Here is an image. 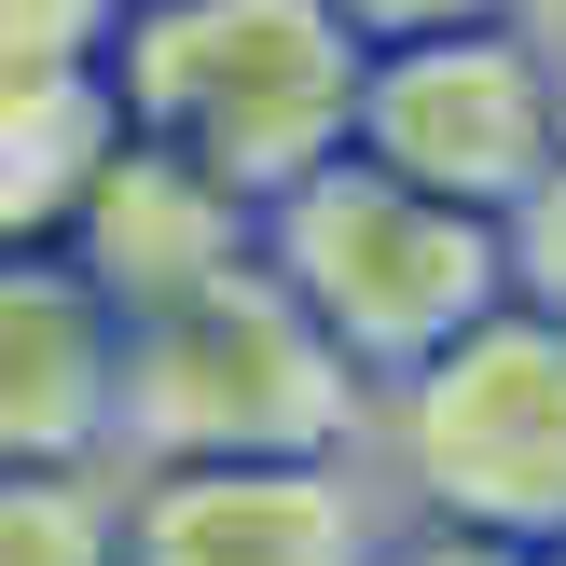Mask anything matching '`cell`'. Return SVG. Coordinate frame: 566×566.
Wrapping results in <instances>:
<instances>
[{
	"label": "cell",
	"instance_id": "7a4b0ae2",
	"mask_svg": "<svg viewBox=\"0 0 566 566\" xmlns=\"http://www.w3.org/2000/svg\"><path fill=\"white\" fill-rule=\"evenodd\" d=\"M153 111L180 125L193 180H276L332 125V42L291 0H208L153 42Z\"/></svg>",
	"mask_w": 566,
	"mask_h": 566
},
{
	"label": "cell",
	"instance_id": "9c48e42d",
	"mask_svg": "<svg viewBox=\"0 0 566 566\" xmlns=\"http://www.w3.org/2000/svg\"><path fill=\"white\" fill-rule=\"evenodd\" d=\"M539 276L566 291V193H553V221H539Z\"/></svg>",
	"mask_w": 566,
	"mask_h": 566
},
{
	"label": "cell",
	"instance_id": "277c9868",
	"mask_svg": "<svg viewBox=\"0 0 566 566\" xmlns=\"http://www.w3.org/2000/svg\"><path fill=\"white\" fill-rule=\"evenodd\" d=\"M415 442H429V484L457 497V512H484V525H566V346H539V332L470 346L457 374L429 387Z\"/></svg>",
	"mask_w": 566,
	"mask_h": 566
},
{
	"label": "cell",
	"instance_id": "3957f363",
	"mask_svg": "<svg viewBox=\"0 0 566 566\" xmlns=\"http://www.w3.org/2000/svg\"><path fill=\"white\" fill-rule=\"evenodd\" d=\"M291 276H304V304H318L332 332H359V346H429V332L470 318L484 249H470V221L442 208V193H415V180H304Z\"/></svg>",
	"mask_w": 566,
	"mask_h": 566
},
{
	"label": "cell",
	"instance_id": "8992f818",
	"mask_svg": "<svg viewBox=\"0 0 566 566\" xmlns=\"http://www.w3.org/2000/svg\"><path fill=\"white\" fill-rule=\"evenodd\" d=\"M138 566H346V512L291 470H221V484L153 497Z\"/></svg>",
	"mask_w": 566,
	"mask_h": 566
},
{
	"label": "cell",
	"instance_id": "52a82bcc",
	"mask_svg": "<svg viewBox=\"0 0 566 566\" xmlns=\"http://www.w3.org/2000/svg\"><path fill=\"white\" fill-rule=\"evenodd\" d=\"M111 359L70 276H0V457H55L97 415Z\"/></svg>",
	"mask_w": 566,
	"mask_h": 566
},
{
	"label": "cell",
	"instance_id": "ba28073f",
	"mask_svg": "<svg viewBox=\"0 0 566 566\" xmlns=\"http://www.w3.org/2000/svg\"><path fill=\"white\" fill-rule=\"evenodd\" d=\"M0 566H97V539H83V512H70V497L0 484Z\"/></svg>",
	"mask_w": 566,
	"mask_h": 566
},
{
	"label": "cell",
	"instance_id": "5b68a950",
	"mask_svg": "<svg viewBox=\"0 0 566 566\" xmlns=\"http://www.w3.org/2000/svg\"><path fill=\"white\" fill-rule=\"evenodd\" d=\"M387 153L415 166V193L470 208V193H512L539 153V97H525L512 55H415L387 83Z\"/></svg>",
	"mask_w": 566,
	"mask_h": 566
},
{
	"label": "cell",
	"instance_id": "30bf717a",
	"mask_svg": "<svg viewBox=\"0 0 566 566\" xmlns=\"http://www.w3.org/2000/svg\"><path fill=\"white\" fill-rule=\"evenodd\" d=\"M429 566H497V553H429Z\"/></svg>",
	"mask_w": 566,
	"mask_h": 566
},
{
	"label": "cell",
	"instance_id": "6da1fadb",
	"mask_svg": "<svg viewBox=\"0 0 566 566\" xmlns=\"http://www.w3.org/2000/svg\"><path fill=\"white\" fill-rule=\"evenodd\" d=\"M138 415L166 442H208V457H276V442L332 429V374L276 291L208 276V291H166L138 332Z\"/></svg>",
	"mask_w": 566,
	"mask_h": 566
}]
</instances>
